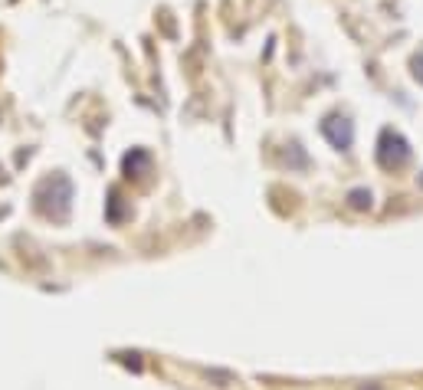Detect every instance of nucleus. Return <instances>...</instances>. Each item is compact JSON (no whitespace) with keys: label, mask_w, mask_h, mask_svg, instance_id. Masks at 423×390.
<instances>
[{"label":"nucleus","mask_w":423,"mask_h":390,"mask_svg":"<svg viewBox=\"0 0 423 390\" xmlns=\"http://www.w3.org/2000/svg\"><path fill=\"white\" fill-rule=\"evenodd\" d=\"M322 128H325V135L331 138V145H338V148H348V145H351V125L344 119H342V128L335 125V119H328Z\"/></svg>","instance_id":"nucleus-1"},{"label":"nucleus","mask_w":423,"mask_h":390,"mask_svg":"<svg viewBox=\"0 0 423 390\" xmlns=\"http://www.w3.org/2000/svg\"><path fill=\"white\" fill-rule=\"evenodd\" d=\"M413 76H417V79L423 82V53L417 56V59H413Z\"/></svg>","instance_id":"nucleus-2"}]
</instances>
